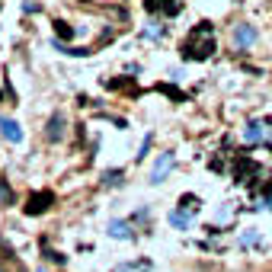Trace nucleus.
Segmentation results:
<instances>
[{"instance_id":"nucleus-1","label":"nucleus","mask_w":272,"mask_h":272,"mask_svg":"<svg viewBox=\"0 0 272 272\" xmlns=\"http://www.w3.org/2000/svg\"><path fill=\"white\" fill-rule=\"evenodd\" d=\"M183 58L186 61H205L215 55V29L212 23H199L196 29L189 32V39L183 42Z\"/></svg>"},{"instance_id":"nucleus-2","label":"nucleus","mask_w":272,"mask_h":272,"mask_svg":"<svg viewBox=\"0 0 272 272\" xmlns=\"http://www.w3.org/2000/svg\"><path fill=\"white\" fill-rule=\"evenodd\" d=\"M144 10L147 13H160V16H176L183 10L179 0H144Z\"/></svg>"},{"instance_id":"nucleus-3","label":"nucleus","mask_w":272,"mask_h":272,"mask_svg":"<svg viewBox=\"0 0 272 272\" xmlns=\"http://www.w3.org/2000/svg\"><path fill=\"white\" fill-rule=\"evenodd\" d=\"M51 202H55L51 192H36V196H29V202H26V215H42V212H48Z\"/></svg>"},{"instance_id":"nucleus-4","label":"nucleus","mask_w":272,"mask_h":272,"mask_svg":"<svg viewBox=\"0 0 272 272\" xmlns=\"http://www.w3.org/2000/svg\"><path fill=\"white\" fill-rule=\"evenodd\" d=\"M170 170H173V151H163L160 157H157L154 170H151V183H154V186H157V183H163Z\"/></svg>"},{"instance_id":"nucleus-5","label":"nucleus","mask_w":272,"mask_h":272,"mask_svg":"<svg viewBox=\"0 0 272 272\" xmlns=\"http://www.w3.org/2000/svg\"><path fill=\"white\" fill-rule=\"evenodd\" d=\"M253 42H256V29H253L250 23H240V26L234 29V48L243 51V48H250Z\"/></svg>"},{"instance_id":"nucleus-6","label":"nucleus","mask_w":272,"mask_h":272,"mask_svg":"<svg viewBox=\"0 0 272 272\" xmlns=\"http://www.w3.org/2000/svg\"><path fill=\"white\" fill-rule=\"evenodd\" d=\"M0 135H4L10 144H20L23 141V128L16 125L13 119H4V116H0Z\"/></svg>"},{"instance_id":"nucleus-7","label":"nucleus","mask_w":272,"mask_h":272,"mask_svg":"<svg viewBox=\"0 0 272 272\" xmlns=\"http://www.w3.org/2000/svg\"><path fill=\"white\" fill-rule=\"evenodd\" d=\"M109 237H116V240H131L135 231H131V221H109Z\"/></svg>"},{"instance_id":"nucleus-8","label":"nucleus","mask_w":272,"mask_h":272,"mask_svg":"<svg viewBox=\"0 0 272 272\" xmlns=\"http://www.w3.org/2000/svg\"><path fill=\"white\" fill-rule=\"evenodd\" d=\"M199 208H202V202H199V196H192V192H186V196L179 199V205H176V212H183L186 218H192V215H199Z\"/></svg>"},{"instance_id":"nucleus-9","label":"nucleus","mask_w":272,"mask_h":272,"mask_svg":"<svg viewBox=\"0 0 272 272\" xmlns=\"http://www.w3.org/2000/svg\"><path fill=\"white\" fill-rule=\"evenodd\" d=\"M262 138H266V125H262V122H250V125L243 128V141L247 144H259Z\"/></svg>"},{"instance_id":"nucleus-10","label":"nucleus","mask_w":272,"mask_h":272,"mask_svg":"<svg viewBox=\"0 0 272 272\" xmlns=\"http://www.w3.org/2000/svg\"><path fill=\"white\" fill-rule=\"evenodd\" d=\"M64 138V116L55 112V116L48 119V141H61Z\"/></svg>"},{"instance_id":"nucleus-11","label":"nucleus","mask_w":272,"mask_h":272,"mask_svg":"<svg viewBox=\"0 0 272 272\" xmlns=\"http://www.w3.org/2000/svg\"><path fill=\"white\" fill-rule=\"evenodd\" d=\"M112 272H151V259H131V262H119V266H112Z\"/></svg>"},{"instance_id":"nucleus-12","label":"nucleus","mask_w":272,"mask_h":272,"mask_svg":"<svg viewBox=\"0 0 272 272\" xmlns=\"http://www.w3.org/2000/svg\"><path fill=\"white\" fill-rule=\"evenodd\" d=\"M189 221H192V218H186L183 212H176V208L170 212V224L176 227V231H186V227H189Z\"/></svg>"},{"instance_id":"nucleus-13","label":"nucleus","mask_w":272,"mask_h":272,"mask_svg":"<svg viewBox=\"0 0 272 272\" xmlns=\"http://www.w3.org/2000/svg\"><path fill=\"white\" fill-rule=\"evenodd\" d=\"M119 183H125V173L122 170H109L106 176H103V186H119Z\"/></svg>"},{"instance_id":"nucleus-14","label":"nucleus","mask_w":272,"mask_h":272,"mask_svg":"<svg viewBox=\"0 0 272 272\" xmlns=\"http://www.w3.org/2000/svg\"><path fill=\"white\" fill-rule=\"evenodd\" d=\"M55 32H58V39H74V26H67V23H55Z\"/></svg>"},{"instance_id":"nucleus-15","label":"nucleus","mask_w":272,"mask_h":272,"mask_svg":"<svg viewBox=\"0 0 272 272\" xmlns=\"http://www.w3.org/2000/svg\"><path fill=\"white\" fill-rule=\"evenodd\" d=\"M240 243H243V247H253V243H259V234H256V231H243Z\"/></svg>"},{"instance_id":"nucleus-16","label":"nucleus","mask_w":272,"mask_h":272,"mask_svg":"<svg viewBox=\"0 0 272 272\" xmlns=\"http://www.w3.org/2000/svg\"><path fill=\"white\" fill-rule=\"evenodd\" d=\"M0 202H4V205H10V202H13V192H10V186H7L4 179H0Z\"/></svg>"},{"instance_id":"nucleus-17","label":"nucleus","mask_w":272,"mask_h":272,"mask_svg":"<svg viewBox=\"0 0 272 272\" xmlns=\"http://www.w3.org/2000/svg\"><path fill=\"white\" fill-rule=\"evenodd\" d=\"M144 36L160 39V36H163V26H160V23H147V32H144Z\"/></svg>"},{"instance_id":"nucleus-18","label":"nucleus","mask_w":272,"mask_h":272,"mask_svg":"<svg viewBox=\"0 0 272 272\" xmlns=\"http://www.w3.org/2000/svg\"><path fill=\"white\" fill-rule=\"evenodd\" d=\"M259 199H262V205H266V208H272V179L262 186V196H259Z\"/></svg>"},{"instance_id":"nucleus-19","label":"nucleus","mask_w":272,"mask_h":272,"mask_svg":"<svg viewBox=\"0 0 272 272\" xmlns=\"http://www.w3.org/2000/svg\"><path fill=\"white\" fill-rule=\"evenodd\" d=\"M266 141H269V147H272V122H269V128H266Z\"/></svg>"},{"instance_id":"nucleus-20","label":"nucleus","mask_w":272,"mask_h":272,"mask_svg":"<svg viewBox=\"0 0 272 272\" xmlns=\"http://www.w3.org/2000/svg\"><path fill=\"white\" fill-rule=\"evenodd\" d=\"M36 272H48V269H36Z\"/></svg>"},{"instance_id":"nucleus-21","label":"nucleus","mask_w":272,"mask_h":272,"mask_svg":"<svg viewBox=\"0 0 272 272\" xmlns=\"http://www.w3.org/2000/svg\"><path fill=\"white\" fill-rule=\"evenodd\" d=\"M0 272H4V269H0Z\"/></svg>"}]
</instances>
